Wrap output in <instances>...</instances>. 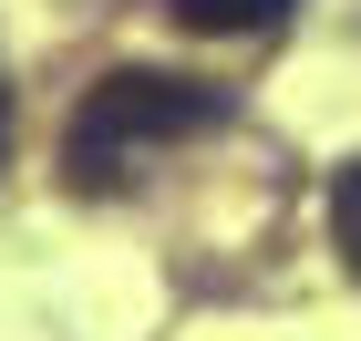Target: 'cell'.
<instances>
[{
	"label": "cell",
	"mask_w": 361,
	"mask_h": 341,
	"mask_svg": "<svg viewBox=\"0 0 361 341\" xmlns=\"http://www.w3.org/2000/svg\"><path fill=\"white\" fill-rule=\"evenodd\" d=\"M166 21L196 42H258V31L289 21V0H166Z\"/></svg>",
	"instance_id": "2"
},
{
	"label": "cell",
	"mask_w": 361,
	"mask_h": 341,
	"mask_svg": "<svg viewBox=\"0 0 361 341\" xmlns=\"http://www.w3.org/2000/svg\"><path fill=\"white\" fill-rule=\"evenodd\" d=\"M331 238L351 249V269H361V155L341 166V186H331Z\"/></svg>",
	"instance_id": "3"
},
{
	"label": "cell",
	"mask_w": 361,
	"mask_h": 341,
	"mask_svg": "<svg viewBox=\"0 0 361 341\" xmlns=\"http://www.w3.org/2000/svg\"><path fill=\"white\" fill-rule=\"evenodd\" d=\"M217 114H227L217 83H186V73H145V62H124V73H104V83L73 104V124H62V166H73L83 197H114L135 155L207 135Z\"/></svg>",
	"instance_id": "1"
}]
</instances>
